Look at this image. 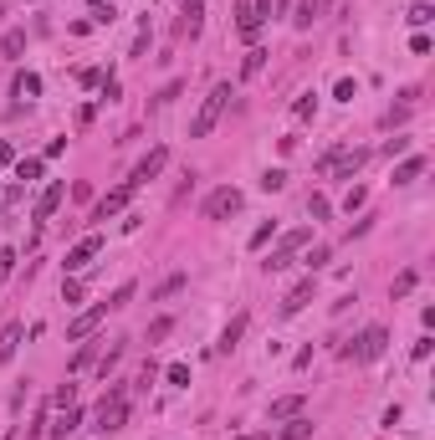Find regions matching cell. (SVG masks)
Here are the masks:
<instances>
[{"label": "cell", "mask_w": 435, "mask_h": 440, "mask_svg": "<svg viewBox=\"0 0 435 440\" xmlns=\"http://www.w3.org/2000/svg\"><path fill=\"white\" fill-rule=\"evenodd\" d=\"M292 113H297V118H312V113H318V93H302L292 102Z\"/></svg>", "instance_id": "83f0119b"}, {"label": "cell", "mask_w": 435, "mask_h": 440, "mask_svg": "<svg viewBox=\"0 0 435 440\" xmlns=\"http://www.w3.org/2000/svg\"><path fill=\"white\" fill-rule=\"evenodd\" d=\"M287 185V169H267V174H261V190H267V195H272V190H282Z\"/></svg>", "instance_id": "d6a6232c"}, {"label": "cell", "mask_w": 435, "mask_h": 440, "mask_svg": "<svg viewBox=\"0 0 435 440\" xmlns=\"http://www.w3.org/2000/svg\"><path fill=\"white\" fill-rule=\"evenodd\" d=\"M425 164H430V159H425V154H415V159H405V164H400V169H394V185H415V179H420V174H425Z\"/></svg>", "instance_id": "e0dca14e"}, {"label": "cell", "mask_w": 435, "mask_h": 440, "mask_svg": "<svg viewBox=\"0 0 435 440\" xmlns=\"http://www.w3.org/2000/svg\"><path fill=\"white\" fill-rule=\"evenodd\" d=\"M0 51H6V57H21V51H26V31H6Z\"/></svg>", "instance_id": "4316f807"}, {"label": "cell", "mask_w": 435, "mask_h": 440, "mask_svg": "<svg viewBox=\"0 0 435 440\" xmlns=\"http://www.w3.org/2000/svg\"><path fill=\"white\" fill-rule=\"evenodd\" d=\"M118 358H123V338L118 343H108V354H103V364H98V374L108 379V369H118Z\"/></svg>", "instance_id": "d4e9b609"}, {"label": "cell", "mask_w": 435, "mask_h": 440, "mask_svg": "<svg viewBox=\"0 0 435 440\" xmlns=\"http://www.w3.org/2000/svg\"><path fill=\"white\" fill-rule=\"evenodd\" d=\"M169 333H175V318L164 313V318H154V322H149V333H143V338H149V343H164Z\"/></svg>", "instance_id": "7402d4cb"}, {"label": "cell", "mask_w": 435, "mask_h": 440, "mask_svg": "<svg viewBox=\"0 0 435 440\" xmlns=\"http://www.w3.org/2000/svg\"><path fill=\"white\" fill-rule=\"evenodd\" d=\"M312 297H318V277H312V271H308V277H302V282H297V287H292V292H287V297H282V318H297V313H302V307H308V302H312Z\"/></svg>", "instance_id": "52a82bcc"}, {"label": "cell", "mask_w": 435, "mask_h": 440, "mask_svg": "<svg viewBox=\"0 0 435 440\" xmlns=\"http://www.w3.org/2000/svg\"><path fill=\"white\" fill-rule=\"evenodd\" d=\"M123 425H128V384H113V389L103 394V405H98V430L113 435V430H123Z\"/></svg>", "instance_id": "7a4b0ae2"}, {"label": "cell", "mask_w": 435, "mask_h": 440, "mask_svg": "<svg viewBox=\"0 0 435 440\" xmlns=\"http://www.w3.org/2000/svg\"><path fill=\"white\" fill-rule=\"evenodd\" d=\"M328 210H333L328 195H308V215H312V220H328Z\"/></svg>", "instance_id": "4dcf8cb0"}, {"label": "cell", "mask_w": 435, "mask_h": 440, "mask_svg": "<svg viewBox=\"0 0 435 440\" xmlns=\"http://www.w3.org/2000/svg\"><path fill=\"white\" fill-rule=\"evenodd\" d=\"M62 302H67V307H72V302H82V282H77V277L67 282V287H62Z\"/></svg>", "instance_id": "d590c367"}, {"label": "cell", "mask_w": 435, "mask_h": 440, "mask_svg": "<svg viewBox=\"0 0 435 440\" xmlns=\"http://www.w3.org/2000/svg\"><path fill=\"white\" fill-rule=\"evenodd\" d=\"M0 16H6V6H0Z\"/></svg>", "instance_id": "f6af8a7d"}, {"label": "cell", "mask_w": 435, "mask_h": 440, "mask_svg": "<svg viewBox=\"0 0 435 440\" xmlns=\"http://www.w3.org/2000/svg\"><path fill=\"white\" fill-rule=\"evenodd\" d=\"M16 348H21V322H6V328H0V364H10Z\"/></svg>", "instance_id": "9a60e30c"}, {"label": "cell", "mask_w": 435, "mask_h": 440, "mask_svg": "<svg viewBox=\"0 0 435 440\" xmlns=\"http://www.w3.org/2000/svg\"><path fill=\"white\" fill-rule=\"evenodd\" d=\"M10 93H16V98H26V102H31V98H42V77H36V72H16Z\"/></svg>", "instance_id": "2e32d148"}, {"label": "cell", "mask_w": 435, "mask_h": 440, "mask_svg": "<svg viewBox=\"0 0 435 440\" xmlns=\"http://www.w3.org/2000/svg\"><path fill=\"white\" fill-rule=\"evenodd\" d=\"M246 322H251V313H236L226 322V333H220V343H215V354H231L236 343H241V333H246Z\"/></svg>", "instance_id": "5bb4252c"}, {"label": "cell", "mask_w": 435, "mask_h": 440, "mask_svg": "<svg viewBox=\"0 0 435 440\" xmlns=\"http://www.w3.org/2000/svg\"><path fill=\"white\" fill-rule=\"evenodd\" d=\"M103 318H108V302L87 307L82 318H72V322H67V338H72V343H82V338H92V333H98V322H103Z\"/></svg>", "instance_id": "ba28073f"}, {"label": "cell", "mask_w": 435, "mask_h": 440, "mask_svg": "<svg viewBox=\"0 0 435 440\" xmlns=\"http://www.w3.org/2000/svg\"><path fill=\"white\" fill-rule=\"evenodd\" d=\"M77 425H82V410H77V405H67V410H62V415H57V420H51V425H46V435H57V440H67V435H77Z\"/></svg>", "instance_id": "7c38bea8"}, {"label": "cell", "mask_w": 435, "mask_h": 440, "mask_svg": "<svg viewBox=\"0 0 435 440\" xmlns=\"http://www.w3.org/2000/svg\"><path fill=\"white\" fill-rule=\"evenodd\" d=\"M318 10H323V0H302V6H297V16H292V21H297V31H308V26L318 21Z\"/></svg>", "instance_id": "44dd1931"}, {"label": "cell", "mask_w": 435, "mask_h": 440, "mask_svg": "<svg viewBox=\"0 0 435 440\" xmlns=\"http://www.w3.org/2000/svg\"><path fill=\"white\" fill-rule=\"evenodd\" d=\"M92 354H98V343H82V348L72 354V369H87V364H92Z\"/></svg>", "instance_id": "e575fe53"}, {"label": "cell", "mask_w": 435, "mask_h": 440, "mask_svg": "<svg viewBox=\"0 0 435 440\" xmlns=\"http://www.w3.org/2000/svg\"><path fill=\"white\" fill-rule=\"evenodd\" d=\"M384 348H389V333H384V328H379V322H374V328H364L359 338H348L344 358H348V364H374V358L384 354Z\"/></svg>", "instance_id": "3957f363"}, {"label": "cell", "mask_w": 435, "mask_h": 440, "mask_svg": "<svg viewBox=\"0 0 435 440\" xmlns=\"http://www.w3.org/2000/svg\"><path fill=\"white\" fill-rule=\"evenodd\" d=\"M308 241H312V226H302V230H287V236H282V246H276V251H272L261 266H267V271H282V266H292V251H297V246H308Z\"/></svg>", "instance_id": "5b68a950"}, {"label": "cell", "mask_w": 435, "mask_h": 440, "mask_svg": "<svg viewBox=\"0 0 435 440\" xmlns=\"http://www.w3.org/2000/svg\"><path fill=\"white\" fill-rule=\"evenodd\" d=\"M226 102H231V82H215V87H210V98L200 102V113H195V123H190V138H205L210 128L220 123V113H226Z\"/></svg>", "instance_id": "6da1fadb"}, {"label": "cell", "mask_w": 435, "mask_h": 440, "mask_svg": "<svg viewBox=\"0 0 435 440\" xmlns=\"http://www.w3.org/2000/svg\"><path fill=\"white\" fill-rule=\"evenodd\" d=\"M236 31H241L246 42H256V36H261V16L251 10V0H241V6H236Z\"/></svg>", "instance_id": "4fadbf2b"}, {"label": "cell", "mask_w": 435, "mask_h": 440, "mask_svg": "<svg viewBox=\"0 0 435 440\" xmlns=\"http://www.w3.org/2000/svg\"><path fill=\"white\" fill-rule=\"evenodd\" d=\"M179 287H184V271H175V277H164V282H159V292H154V297H175Z\"/></svg>", "instance_id": "836d02e7"}, {"label": "cell", "mask_w": 435, "mask_h": 440, "mask_svg": "<svg viewBox=\"0 0 435 440\" xmlns=\"http://www.w3.org/2000/svg\"><path fill=\"white\" fill-rule=\"evenodd\" d=\"M128 302H134V282H123V287L108 297V313H118V307H128Z\"/></svg>", "instance_id": "f1b7e54d"}, {"label": "cell", "mask_w": 435, "mask_h": 440, "mask_svg": "<svg viewBox=\"0 0 435 440\" xmlns=\"http://www.w3.org/2000/svg\"><path fill=\"white\" fill-rule=\"evenodd\" d=\"M16 179H26V185L42 179V159H16Z\"/></svg>", "instance_id": "484cf974"}, {"label": "cell", "mask_w": 435, "mask_h": 440, "mask_svg": "<svg viewBox=\"0 0 435 440\" xmlns=\"http://www.w3.org/2000/svg\"><path fill=\"white\" fill-rule=\"evenodd\" d=\"M169 384H175V389H179V384H190V369H184V364H169Z\"/></svg>", "instance_id": "f35d334b"}, {"label": "cell", "mask_w": 435, "mask_h": 440, "mask_svg": "<svg viewBox=\"0 0 435 440\" xmlns=\"http://www.w3.org/2000/svg\"><path fill=\"white\" fill-rule=\"evenodd\" d=\"M92 16H98V26H113V21H118V10H113V6H98Z\"/></svg>", "instance_id": "b9f144b4"}, {"label": "cell", "mask_w": 435, "mask_h": 440, "mask_svg": "<svg viewBox=\"0 0 435 440\" xmlns=\"http://www.w3.org/2000/svg\"><path fill=\"white\" fill-rule=\"evenodd\" d=\"M272 236H276V220H267V226H256V230H251V251H261V246H267Z\"/></svg>", "instance_id": "f546056e"}, {"label": "cell", "mask_w": 435, "mask_h": 440, "mask_svg": "<svg viewBox=\"0 0 435 440\" xmlns=\"http://www.w3.org/2000/svg\"><path fill=\"white\" fill-rule=\"evenodd\" d=\"M430 16H435V10H430V6H415V10H410V26H425Z\"/></svg>", "instance_id": "7bdbcfd3"}, {"label": "cell", "mask_w": 435, "mask_h": 440, "mask_svg": "<svg viewBox=\"0 0 435 440\" xmlns=\"http://www.w3.org/2000/svg\"><path fill=\"white\" fill-rule=\"evenodd\" d=\"M302 410V394H287V399H272V420H287Z\"/></svg>", "instance_id": "603a6c76"}, {"label": "cell", "mask_w": 435, "mask_h": 440, "mask_svg": "<svg viewBox=\"0 0 435 440\" xmlns=\"http://www.w3.org/2000/svg\"><path fill=\"white\" fill-rule=\"evenodd\" d=\"M410 287H415V271H400V277H394V297H405Z\"/></svg>", "instance_id": "74e56055"}, {"label": "cell", "mask_w": 435, "mask_h": 440, "mask_svg": "<svg viewBox=\"0 0 435 440\" xmlns=\"http://www.w3.org/2000/svg\"><path fill=\"white\" fill-rule=\"evenodd\" d=\"M128 200H134V185H118V190H108V195L92 205V220H108V215H118Z\"/></svg>", "instance_id": "9c48e42d"}, {"label": "cell", "mask_w": 435, "mask_h": 440, "mask_svg": "<svg viewBox=\"0 0 435 440\" xmlns=\"http://www.w3.org/2000/svg\"><path fill=\"white\" fill-rule=\"evenodd\" d=\"M98 251H103V236H82V241H77L72 251H67V271H82Z\"/></svg>", "instance_id": "30bf717a"}, {"label": "cell", "mask_w": 435, "mask_h": 440, "mask_svg": "<svg viewBox=\"0 0 435 440\" xmlns=\"http://www.w3.org/2000/svg\"><path fill=\"white\" fill-rule=\"evenodd\" d=\"M405 149H410V138H405V134H394V138H389V149H384V154H389V159H394V154H405Z\"/></svg>", "instance_id": "60d3db41"}, {"label": "cell", "mask_w": 435, "mask_h": 440, "mask_svg": "<svg viewBox=\"0 0 435 440\" xmlns=\"http://www.w3.org/2000/svg\"><path fill=\"white\" fill-rule=\"evenodd\" d=\"M10 271H16V251H0V282H6Z\"/></svg>", "instance_id": "ab89813d"}, {"label": "cell", "mask_w": 435, "mask_h": 440, "mask_svg": "<svg viewBox=\"0 0 435 440\" xmlns=\"http://www.w3.org/2000/svg\"><path fill=\"white\" fill-rule=\"evenodd\" d=\"M241 190H236V185H220V190H210V195H205V205H200V215L205 220H226V215H236V210H241Z\"/></svg>", "instance_id": "277c9868"}, {"label": "cell", "mask_w": 435, "mask_h": 440, "mask_svg": "<svg viewBox=\"0 0 435 440\" xmlns=\"http://www.w3.org/2000/svg\"><path fill=\"white\" fill-rule=\"evenodd\" d=\"M62 195H67V185H62V179H51V185L42 190V200H36V220H51V215H57Z\"/></svg>", "instance_id": "8fae6325"}, {"label": "cell", "mask_w": 435, "mask_h": 440, "mask_svg": "<svg viewBox=\"0 0 435 440\" xmlns=\"http://www.w3.org/2000/svg\"><path fill=\"white\" fill-rule=\"evenodd\" d=\"M164 164H169V149H164V144H159V149H149V154H143V159L134 164V174H128V185H134V190H139V185H149L154 174H164Z\"/></svg>", "instance_id": "8992f818"}, {"label": "cell", "mask_w": 435, "mask_h": 440, "mask_svg": "<svg viewBox=\"0 0 435 440\" xmlns=\"http://www.w3.org/2000/svg\"><path fill=\"white\" fill-rule=\"evenodd\" d=\"M184 31H190V36H200V26H205V6H200V0H184Z\"/></svg>", "instance_id": "ac0fdd59"}, {"label": "cell", "mask_w": 435, "mask_h": 440, "mask_svg": "<svg viewBox=\"0 0 435 440\" xmlns=\"http://www.w3.org/2000/svg\"><path fill=\"white\" fill-rule=\"evenodd\" d=\"M308 435H312V420H308V415H287L282 440H308Z\"/></svg>", "instance_id": "d6986e66"}, {"label": "cell", "mask_w": 435, "mask_h": 440, "mask_svg": "<svg viewBox=\"0 0 435 440\" xmlns=\"http://www.w3.org/2000/svg\"><path fill=\"white\" fill-rule=\"evenodd\" d=\"M261 67H267V51H261V46H251V51H246V62H241V77H256Z\"/></svg>", "instance_id": "cb8c5ba5"}, {"label": "cell", "mask_w": 435, "mask_h": 440, "mask_svg": "<svg viewBox=\"0 0 435 440\" xmlns=\"http://www.w3.org/2000/svg\"><path fill=\"white\" fill-rule=\"evenodd\" d=\"M10 159H16V149H10L6 138H0V164H10Z\"/></svg>", "instance_id": "ee69618b"}, {"label": "cell", "mask_w": 435, "mask_h": 440, "mask_svg": "<svg viewBox=\"0 0 435 440\" xmlns=\"http://www.w3.org/2000/svg\"><path fill=\"white\" fill-rule=\"evenodd\" d=\"M364 200H369V190H359V185H353V190H348V200H344V210L353 215V210H359V205H364Z\"/></svg>", "instance_id": "8d00e7d4"}, {"label": "cell", "mask_w": 435, "mask_h": 440, "mask_svg": "<svg viewBox=\"0 0 435 440\" xmlns=\"http://www.w3.org/2000/svg\"><path fill=\"white\" fill-rule=\"evenodd\" d=\"M179 93H184V82H169L164 93H154V108H169V102H175Z\"/></svg>", "instance_id": "1f68e13d"}, {"label": "cell", "mask_w": 435, "mask_h": 440, "mask_svg": "<svg viewBox=\"0 0 435 440\" xmlns=\"http://www.w3.org/2000/svg\"><path fill=\"white\" fill-rule=\"evenodd\" d=\"M302 262H308V271H312V277H318V271H323L328 262H333V246H312V251L302 256Z\"/></svg>", "instance_id": "ffe728a7"}]
</instances>
